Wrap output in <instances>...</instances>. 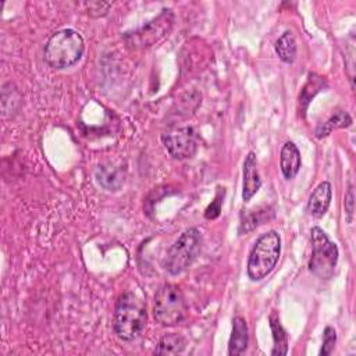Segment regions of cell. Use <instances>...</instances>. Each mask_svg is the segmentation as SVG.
<instances>
[{
  "label": "cell",
  "mask_w": 356,
  "mask_h": 356,
  "mask_svg": "<svg viewBox=\"0 0 356 356\" xmlns=\"http://www.w3.org/2000/svg\"><path fill=\"white\" fill-rule=\"evenodd\" d=\"M261 179L257 171V160L253 152H249L243 161V182H242V199L249 202L260 189Z\"/></svg>",
  "instance_id": "9c48e42d"
},
{
  "label": "cell",
  "mask_w": 356,
  "mask_h": 356,
  "mask_svg": "<svg viewBox=\"0 0 356 356\" xmlns=\"http://www.w3.org/2000/svg\"><path fill=\"white\" fill-rule=\"evenodd\" d=\"M202 248V235L197 228H189L168 249L163 267L171 275L184 273L197 257Z\"/></svg>",
  "instance_id": "277c9868"
},
{
  "label": "cell",
  "mask_w": 356,
  "mask_h": 356,
  "mask_svg": "<svg viewBox=\"0 0 356 356\" xmlns=\"http://www.w3.org/2000/svg\"><path fill=\"white\" fill-rule=\"evenodd\" d=\"M270 328L273 332V341L274 346L271 350V355H286L288 353V334L284 330V327L280 323L278 314L273 312L270 314Z\"/></svg>",
  "instance_id": "5bb4252c"
},
{
  "label": "cell",
  "mask_w": 356,
  "mask_h": 356,
  "mask_svg": "<svg viewBox=\"0 0 356 356\" xmlns=\"http://www.w3.org/2000/svg\"><path fill=\"white\" fill-rule=\"evenodd\" d=\"M281 254V238L275 231H268L257 238L254 242L249 259H248V275L252 281H260L266 278L277 266Z\"/></svg>",
  "instance_id": "3957f363"
},
{
  "label": "cell",
  "mask_w": 356,
  "mask_h": 356,
  "mask_svg": "<svg viewBox=\"0 0 356 356\" xmlns=\"http://www.w3.org/2000/svg\"><path fill=\"white\" fill-rule=\"evenodd\" d=\"M85 51V42L79 32L65 28L54 32L44 44L46 63L57 70L76 64Z\"/></svg>",
  "instance_id": "7a4b0ae2"
},
{
  "label": "cell",
  "mask_w": 356,
  "mask_h": 356,
  "mask_svg": "<svg viewBox=\"0 0 356 356\" xmlns=\"http://www.w3.org/2000/svg\"><path fill=\"white\" fill-rule=\"evenodd\" d=\"M110 8V3H102V1H95L89 4V15L92 17H102L107 14V10Z\"/></svg>",
  "instance_id": "ffe728a7"
},
{
  "label": "cell",
  "mask_w": 356,
  "mask_h": 356,
  "mask_svg": "<svg viewBox=\"0 0 356 356\" xmlns=\"http://www.w3.org/2000/svg\"><path fill=\"white\" fill-rule=\"evenodd\" d=\"M352 124V118L346 111H337L334 115H331L325 122H323L317 131H316V136L318 139L325 138L327 135H330L334 129L337 128H346Z\"/></svg>",
  "instance_id": "e0dca14e"
},
{
  "label": "cell",
  "mask_w": 356,
  "mask_h": 356,
  "mask_svg": "<svg viewBox=\"0 0 356 356\" xmlns=\"http://www.w3.org/2000/svg\"><path fill=\"white\" fill-rule=\"evenodd\" d=\"M355 195H353V188L349 186L346 195H345V210L346 213L349 214V221L352 218V214H353V203H355Z\"/></svg>",
  "instance_id": "44dd1931"
},
{
  "label": "cell",
  "mask_w": 356,
  "mask_h": 356,
  "mask_svg": "<svg viewBox=\"0 0 356 356\" xmlns=\"http://www.w3.org/2000/svg\"><path fill=\"white\" fill-rule=\"evenodd\" d=\"M302 165L300 152L293 142H285L281 147L280 154V167L285 179H292L299 172Z\"/></svg>",
  "instance_id": "8fae6325"
},
{
  "label": "cell",
  "mask_w": 356,
  "mask_h": 356,
  "mask_svg": "<svg viewBox=\"0 0 356 356\" xmlns=\"http://www.w3.org/2000/svg\"><path fill=\"white\" fill-rule=\"evenodd\" d=\"M249 343V332L248 325L243 317L236 316L232 320V332L228 342V355L229 356H238L242 355Z\"/></svg>",
  "instance_id": "7c38bea8"
},
{
  "label": "cell",
  "mask_w": 356,
  "mask_h": 356,
  "mask_svg": "<svg viewBox=\"0 0 356 356\" xmlns=\"http://www.w3.org/2000/svg\"><path fill=\"white\" fill-rule=\"evenodd\" d=\"M331 199H332V188H331V184L327 182V181H323L320 182L314 191L312 192V195L309 196V200H307V206H306V210L310 216L316 217V218H320L323 217L330 204H331Z\"/></svg>",
  "instance_id": "30bf717a"
},
{
  "label": "cell",
  "mask_w": 356,
  "mask_h": 356,
  "mask_svg": "<svg viewBox=\"0 0 356 356\" xmlns=\"http://www.w3.org/2000/svg\"><path fill=\"white\" fill-rule=\"evenodd\" d=\"M275 53L286 64H292L295 61V58H296V40H295V36L291 31H285L278 38V40L275 42Z\"/></svg>",
  "instance_id": "9a60e30c"
},
{
  "label": "cell",
  "mask_w": 356,
  "mask_h": 356,
  "mask_svg": "<svg viewBox=\"0 0 356 356\" xmlns=\"http://www.w3.org/2000/svg\"><path fill=\"white\" fill-rule=\"evenodd\" d=\"M97 182L107 191H118L124 184V174L113 165H102L96 171Z\"/></svg>",
  "instance_id": "4fadbf2b"
},
{
  "label": "cell",
  "mask_w": 356,
  "mask_h": 356,
  "mask_svg": "<svg viewBox=\"0 0 356 356\" xmlns=\"http://www.w3.org/2000/svg\"><path fill=\"white\" fill-rule=\"evenodd\" d=\"M165 150L178 160L191 159L197 150V136L192 127H181L161 135Z\"/></svg>",
  "instance_id": "ba28073f"
},
{
  "label": "cell",
  "mask_w": 356,
  "mask_h": 356,
  "mask_svg": "<svg viewBox=\"0 0 356 356\" xmlns=\"http://www.w3.org/2000/svg\"><path fill=\"white\" fill-rule=\"evenodd\" d=\"M154 318L165 327H172L185 320L188 306L179 286L164 284L154 295Z\"/></svg>",
  "instance_id": "5b68a950"
},
{
  "label": "cell",
  "mask_w": 356,
  "mask_h": 356,
  "mask_svg": "<svg viewBox=\"0 0 356 356\" xmlns=\"http://www.w3.org/2000/svg\"><path fill=\"white\" fill-rule=\"evenodd\" d=\"M337 343V332L332 327H325L324 332H323V345L320 349V356H328Z\"/></svg>",
  "instance_id": "ac0fdd59"
},
{
  "label": "cell",
  "mask_w": 356,
  "mask_h": 356,
  "mask_svg": "<svg viewBox=\"0 0 356 356\" xmlns=\"http://www.w3.org/2000/svg\"><path fill=\"white\" fill-rule=\"evenodd\" d=\"M146 318L145 302L134 292H124L118 298L113 314L114 332L122 341H132L145 330Z\"/></svg>",
  "instance_id": "6da1fadb"
},
{
  "label": "cell",
  "mask_w": 356,
  "mask_h": 356,
  "mask_svg": "<svg viewBox=\"0 0 356 356\" xmlns=\"http://www.w3.org/2000/svg\"><path fill=\"white\" fill-rule=\"evenodd\" d=\"M312 256L309 270L321 280H330L334 275L338 263V248L331 242L327 234L320 227H313L310 231Z\"/></svg>",
  "instance_id": "8992f818"
},
{
  "label": "cell",
  "mask_w": 356,
  "mask_h": 356,
  "mask_svg": "<svg viewBox=\"0 0 356 356\" xmlns=\"http://www.w3.org/2000/svg\"><path fill=\"white\" fill-rule=\"evenodd\" d=\"M186 346V339L179 334H167L164 335L156 349L154 353L157 355H178L182 353Z\"/></svg>",
  "instance_id": "2e32d148"
},
{
  "label": "cell",
  "mask_w": 356,
  "mask_h": 356,
  "mask_svg": "<svg viewBox=\"0 0 356 356\" xmlns=\"http://www.w3.org/2000/svg\"><path fill=\"white\" fill-rule=\"evenodd\" d=\"M222 196H224V191H218L214 200H211V203L207 206L206 211H204V217L207 220H214L220 216L221 213V206H222Z\"/></svg>",
  "instance_id": "d6986e66"
},
{
  "label": "cell",
  "mask_w": 356,
  "mask_h": 356,
  "mask_svg": "<svg viewBox=\"0 0 356 356\" xmlns=\"http://www.w3.org/2000/svg\"><path fill=\"white\" fill-rule=\"evenodd\" d=\"M174 22V15L170 10H163L161 14H159L153 21L147 22L142 28L129 32L124 36L127 44L132 49H143L154 44L161 38H164Z\"/></svg>",
  "instance_id": "52a82bcc"
}]
</instances>
